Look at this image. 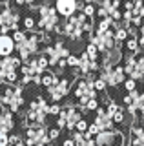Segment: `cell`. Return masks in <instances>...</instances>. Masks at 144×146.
Returning a JSON list of instances; mask_svg holds the SVG:
<instances>
[{"instance_id":"14","label":"cell","mask_w":144,"mask_h":146,"mask_svg":"<svg viewBox=\"0 0 144 146\" xmlns=\"http://www.w3.org/2000/svg\"><path fill=\"white\" fill-rule=\"evenodd\" d=\"M57 79H58V77L55 75V71L48 70V71H44L42 75H40V86H44V88L48 90V88H51V86L57 82Z\"/></svg>"},{"instance_id":"4","label":"cell","mask_w":144,"mask_h":146,"mask_svg":"<svg viewBox=\"0 0 144 146\" xmlns=\"http://www.w3.org/2000/svg\"><path fill=\"white\" fill-rule=\"evenodd\" d=\"M98 77L106 82L108 88H119V86L124 84L126 79H128L122 64H119V66H115V68H110V70H100L98 71Z\"/></svg>"},{"instance_id":"29","label":"cell","mask_w":144,"mask_h":146,"mask_svg":"<svg viewBox=\"0 0 144 146\" xmlns=\"http://www.w3.org/2000/svg\"><path fill=\"white\" fill-rule=\"evenodd\" d=\"M0 2H4V0H0Z\"/></svg>"},{"instance_id":"1","label":"cell","mask_w":144,"mask_h":146,"mask_svg":"<svg viewBox=\"0 0 144 146\" xmlns=\"http://www.w3.org/2000/svg\"><path fill=\"white\" fill-rule=\"evenodd\" d=\"M37 31H44V33H55L62 35V22L58 17L55 4H49L44 0L38 6V17H37Z\"/></svg>"},{"instance_id":"11","label":"cell","mask_w":144,"mask_h":146,"mask_svg":"<svg viewBox=\"0 0 144 146\" xmlns=\"http://www.w3.org/2000/svg\"><path fill=\"white\" fill-rule=\"evenodd\" d=\"M129 146H144V122H135L129 128Z\"/></svg>"},{"instance_id":"26","label":"cell","mask_w":144,"mask_h":146,"mask_svg":"<svg viewBox=\"0 0 144 146\" xmlns=\"http://www.w3.org/2000/svg\"><path fill=\"white\" fill-rule=\"evenodd\" d=\"M7 144H9V133L0 131V146H7Z\"/></svg>"},{"instance_id":"15","label":"cell","mask_w":144,"mask_h":146,"mask_svg":"<svg viewBox=\"0 0 144 146\" xmlns=\"http://www.w3.org/2000/svg\"><path fill=\"white\" fill-rule=\"evenodd\" d=\"M22 27H24L26 33H35V29H37V17L35 15L22 17Z\"/></svg>"},{"instance_id":"10","label":"cell","mask_w":144,"mask_h":146,"mask_svg":"<svg viewBox=\"0 0 144 146\" xmlns=\"http://www.w3.org/2000/svg\"><path fill=\"white\" fill-rule=\"evenodd\" d=\"M17 121H15V113L9 111V108L0 106V131L9 133L11 130H15Z\"/></svg>"},{"instance_id":"6","label":"cell","mask_w":144,"mask_h":146,"mask_svg":"<svg viewBox=\"0 0 144 146\" xmlns=\"http://www.w3.org/2000/svg\"><path fill=\"white\" fill-rule=\"evenodd\" d=\"M97 146H124V135L119 130H111V131H100L95 137Z\"/></svg>"},{"instance_id":"24","label":"cell","mask_w":144,"mask_h":146,"mask_svg":"<svg viewBox=\"0 0 144 146\" xmlns=\"http://www.w3.org/2000/svg\"><path fill=\"white\" fill-rule=\"evenodd\" d=\"M106 88H108V86H106V82L102 80L100 77H98V79L95 80V91H97V93H102V91H106Z\"/></svg>"},{"instance_id":"23","label":"cell","mask_w":144,"mask_h":146,"mask_svg":"<svg viewBox=\"0 0 144 146\" xmlns=\"http://www.w3.org/2000/svg\"><path fill=\"white\" fill-rule=\"evenodd\" d=\"M48 137H49V141H57L58 137H60V130H58V128L55 126V128H48Z\"/></svg>"},{"instance_id":"21","label":"cell","mask_w":144,"mask_h":146,"mask_svg":"<svg viewBox=\"0 0 144 146\" xmlns=\"http://www.w3.org/2000/svg\"><path fill=\"white\" fill-rule=\"evenodd\" d=\"M89 128V122L86 121V119H82V121L77 122V126H75V131H79V133H86Z\"/></svg>"},{"instance_id":"28","label":"cell","mask_w":144,"mask_h":146,"mask_svg":"<svg viewBox=\"0 0 144 146\" xmlns=\"http://www.w3.org/2000/svg\"><path fill=\"white\" fill-rule=\"evenodd\" d=\"M82 2H84V4H93V6H95V4H98L100 0H82Z\"/></svg>"},{"instance_id":"30","label":"cell","mask_w":144,"mask_h":146,"mask_svg":"<svg viewBox=\"0 0 144 146\" xmlns=\"http://www.w3.org/2000/svg\"><path fill=\"white\" fill-rule=\"evenodd\" d=\"M49 146H51V144H49Z\"/></svg>"},{"instance_id":"25","label":"cell","mask_w":144,"mask_h":146,"mask_svg":"<svg viewBox=\"0 0 144 146\" xmlns=\"http://www.w3.org/2000/svg\"><path fill=\"white\" fill-rule=\"evenodd\" d=\"M98 108H100L98 106V99H91L88 102V106H86V111H97Z\"/></svg>"},{"instance_id":"5","label":"cell","mask_w":144,"mask_h":146,"mask_svg":"<svg viewBox=\"0 0 144 146\" xmlns=\"http://www.w3.org/2000/svg\"><path fill=\"white\" fill-rule=\"evenodd\" d=\"M24 143L26 146H49L51 141L48 137V128H26Z\"/></svg>"},{"instance_id":"3","label":"cell","mask_w":144,"mask_h":146,"mask_svg":"<svg viewBox=\"0 0 144 146\" xmlns=\"http://www.w3.org/2000/svg\"><path fill=\"white\" fill-rule=\"evenodd\" d=\"M71 88H73V80H71V75H64V77H58L57 82L51 86V88H48L46 91V97L51 100V102H58L60 104V100H64L67 95L71 93Z\"/></svg>"},{"instance_id":"2","label":"cell","mask_w":144,"mask_h":146,"mask_svg":"<svg viewBox=\"0 0 144 146\" xmlns=\"http://www.w3.org/2000/svg\"><path fill=\"white\" fill-rule=\"evenodd\" d=\"M20 24H22V15L18 7L11 6L9 2H0V29H2V35L18 31Z\"/></svg>"},{"instance_id":"19","label":"cell","mask_w":144,"mask_h":146,"mask_svg":"<svg viewBox=\"0 0 144 146\" xmlns=\"http://www.w3.org/2000/svg\"><path fill=\"white\" fill-rule=\"evenodd\" d=\"M66 64H67V70H79V64H80V57L75 53H71L69 57L66 58Z\"/></svg>"},{"instance_id":"22","label":"cell","mask_w":144,"mask_h":146,"mask_svg":"<svg viewBox=\"0 0 144 146\" xmlns=\"http://www.w3.org/2000/svg\"><path fill=\"white\" fill-rule=\"evenodd\" d=\"M60 111H62V106L58 102H51V104H49V115L58 117V115H60Z\"/></svg>"},{"instance_id":"18","label":"cell","mask_w":144,"mask_h":146,"mask_svg":"<svg viewBox=\"0 0 144 146\" xmlns=\"http://www.w3.org/2000/svg\"><path fill=\"white\" fill-rule=\"evenodd\" d=\"M15 2V6H18V7H31V6H35L38 9V6L44 2V0H13Z\"/></svg>"},{"instance_id":"16","label":"cell","mask_w":144,"mask_h":146,"mask_svg":"<svg viewBox=\"0 0 144 146\" xmlns=\"http://www.w3.org/2000/svg\"><path fill=\"white\" fill-rule=\"evenodd\" d=\"M124 48L128 49V53H131V55L141 53V46H139V36H129V38L124 42Z\"/></svg>"},{"instance_id":"17","label":"cell","mask_w":144,"mask_h":146,"mask_svg":"<svg viewBox=\"0 0 144 146\" xmlns=\"http://www.w3.org/2000/svg\"><path fill=\"white\" fill-rule=\"evenodd\" d=\"M28 35L29 33H26L24 29H18V31H13V33H11V38H13V42H15V46H20V44L26 42Z\"/></svg>"},{"instance_id":"27","label":"cell","mask_w":144,"mask_h":146,"mask_svg":"<svg viewBox=\"0 0 144 146\" xmlns=\"http://www.w3.org/2000/svg\"><path fill=\"white\" fill-rule=\"evenodd\" d=\"M60 146H75V141H73V139H71V137H69V135H67V137H66V139H64V141H62V144H60Z\"/></svg>"},{"instance_id":"8","label":"cell","mask_w":144,"mask_h":146,"mask_svg":"<svg viewBox=\"0 0 144 146\" xmlns=\"http://www.w3.org/2000/svg\"><path fill=\"white\" fill-rule=\"evenodd\" d=\"M122 60H124V53H122V49H120V46H117L115 49H111V51H108V53H104L100 57V70L115 68Z\"/></svg>"},{"instance_id":"9","label":"cell","mask_w":144,"mask_h":146,"mask_svg":"<svg viewBox=\"0 0 144 146\" xmlns=\"http://www.w3.org/2000/svg\"><path fill=\"white\" fill-rule=\"evenodd\" d=\"M79 4H80V0H55V9H57L58 17L69 18L79 11Z\"/></svg>"},{"instance_id":"7","label":"cell","mask_w":144,"mask_h":146,"mask_svg":"<svg viewBox=\"0 0 144 146\" xmlns=\"http://www.w3.org/2000/svg\"><path fill=\"white\" fill-rule=\"evenodd\" d=\"M64 110H66V130L69 131V133H73L77 122L84 119L82 117L84 111L77 106V104H64Z\"/></svg>"},{"instance_id":"20","label":"cell","mask_w":144,"mask_h":146,"mask_svg":"<svg viewBox=\"0 0 144 146\" xmlns=\"http://www.w3.org/2000/svg\"><path fill=\"white\" fill-rule=\"evenodd\" d=\"M122 86H124L126 93H131V91L137 90V80H133V79H126V82H124Z\"/></svg>"},{"instance_id":"12","label":"cell","mask_w":144,"mask_h":146,"mask_svg":"<svg viewBox=\"0 0 144 146\" xmlns=\"http://www.w3.org/2000/svg\"><path fill=\"white\" fill-rule=\"evenodd\" d=\"M17 46L13 42L11 35H0V58H7L11 55H15Z\"/></svg>"},{"instance_id":"13","label":"cell","mask_w":144,"mask_h":146,"mask_svg":"<svg viewBox=\"0 0 144 146\" xmlns=\"http://www.w3.org/2000/svg\"><path fill=\"white\" fill-rule=\"evenodd\" d=\"M128 79H133V80H144V53H137V62H135V68H133V73L131 77Z\"/></svg>"}]
</instances>
